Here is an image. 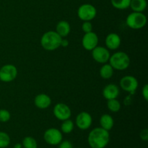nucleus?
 <instances>
[{
  "label": "nucleus",
  "instance_id": "obj_31",
  "mask_svg": "<svg viewBox=\"0 0 148 148\" xmlns=\"http://www.w3.org/2000/svg\"><path fill=\"white\" fill-rule=\"evenodd\" d=\"M22 147H23L22 144H20V143H17L16 145H14V147L13 148H22Z\"/></svg>",
  "mask_w": 148,
  "mask_h": 148
},
{
  "label": "nucleus",
  "instance_id": "obj_12",
  "mask_svg": "<svg viewBox=\"0 0 148 148\" xmlns=\"http://www.w3.org/2000/svg\"><path fill=\"white\" fill-rule=\"evenodd\" d=\"M98 41L99 39L98 35L93 31H91L85 33L82 39V45L85 50L92 51L98 46Z\"/></svg>",
  "mask_w": 148,
  "mask_h": 148
},
{
  "label": "nucleus",
  "instance_id": "obj_27",
  "mask_svg": "<svg viewBox=\"0 0 148 148\" xmlns=\"http://www.w3.org/2000/svg\"><path fill=\"white\" fill-rule=\"evenodd\" d=\"M59 148H73V147L71 142H69V140H64L59 143Z\"/></svg>",
  "mask_w": 148,
  "mask_h": 148
},
{
  "label": "nucleus",
  "instance_id": "obj_16",
  "mask_svg": "<svg viewBox=\"0 0 148 148\" xmlns=\"http://www.w3.org/2000/svg\"><path fill=\"white\" fill-rule=\"evenodd\" d=\"M55 31L62 38L66 37L70 33L71 27L69 23L66 20H61L56 24Z\"/></svg>",
  "mask_w": 148,
  "mask_h": 148
},
{
  "label": "nucleus",
  "instance_id": "obj_9",
  "mask_svg": "<svg viewBox=\"0 0 148 148\" xmlns=\"http://www.w3.org/2000/svg\"><path fill=\"white\" fill-rule=\"evenodd\" d=\"M92 56L94 60L99 64L108 63L109 61L111 53L106 47L97 46L92 51Z\"/></svg>",
  "mask_w": 148,
  "mask_h": 148
},
{
  "label": "nucleus",
  "instance_id": "obj_14",
  "mask_svg": "<svg viewBox=\"0 0 148 148\" xmlns=\"http://www.w3.org/2000/svg\"><path fill=\"white\" fill-rule=\"evenodd\" d=\"M119 93L120 90L118 85L113 83L108 84V85H106L102 91L103 96L104 98L106 99L107 101H108V100L117 98L119 95Z\"/></svg>",
  "mask_w": 148,
  "mask_h": 148
},
{
  "label": "nucleus",
  "instance_id": "obj_11",
  "mask_svg": "<svg viewBox=\"0 0 148 148\" xmlns=\"http://www.w3.org/2000/svg\"><path fill=\"white\" fill-rule=\"evenodd\" d=\"M76 126L81 130H87L92 124V116L86 111H82L77 114L75 119Z\"/></svg>",
  "mask_w": 148,
  "mask_h": 148
},
{
  "label": "nucleus",
  "instance_id": "obj_25",
  "mask_svg": "<svg viewBox=\"0 0 148 148\" xmlns=\"http://www.w3.org/2000/svg\"><path fill=\"white\" fill-rule=\"evenodd\" d=\"M11 119V114L6 109H0V122L5 123Z\"/></svg>",
  "mask_w": 148,
  "mask_h": 148
},
{
  "label": "nucleus",
  "instance_id": "obj_21",
  "mask_svg": "<svg viewBox=\"0 0 148 148\" xmlns=\"http://www.w3.org/2000/svg\"><path fill=\"white\" fill-rule=\"evenodd\" d=\"M75 127L74 122L69 119L62 121V124H61V132L64 134H69L72 132Z\"/></svg>",
  "mask_w": 148,
  "mask_h": 148
},
{
  "label": "nucleus",
  "instance_id": "obj_15",
  "mask_svg": "<svg viewBox=\"0 0 148 148\" xmlns=\"http://www.w3.org/2000/svg\"><path fill=\"white\" fill-rule=\"evenodd\" d=\"M34 104L39 109H46L51 104V98L47 94H38L35 97Z\"/></svg>",
  "mask_w": 148,
  "mask_h": 148
},
{
  "label": "nucleus",
  "instance_id": "obj_7",
  "mask_svg": "<svg viewBox=\"0 0 148 148\" xmlns=\"http://www.w3.org/2000/svg\"><path fill=\"white\" fill-rule=\"evenodd\" d=\"M120 87L123 90L129 92L131 95L135 93L138 88L139 82L137 78L132 75H126L120 80Z\"/></svg>",
  "mask_w": 148,
  "mask_h": 148
},
{
  "label": "nucleus",
  "instance_id": "obj_3",
  "mask_svg": "<svg viewBox=\"0 0 148 148\" xmlns=\"http://www.w3.org/2000/svg\"><path fill=\"white\" fill-rule=\"evenodd\" d=\"M108 62L114 69L123 71L130 66L131 59L129 55L125 52L117 51L114 54L111 55Z\"/></svg>",
  "mask_w": 148,
  "mask_h": 148
},
{
  "label": "nucleus",
  "instance_id": "obj_10",
  "mask_svg": "<svg viewBox=\"0 0 148 148\" xmlns=\"http://www.w3.org/2000/svg\"><path fill=\"white\" fill-rule=\"evenodd\" d=\"M53 114L57 119L62 121L70 119L72 111L66 104L64 103H59L53 107Z\"/></svg>",
  "mask_w": 148,
  "mask_h": 148
},
{
  "label": "nucleus",
  "instance_id": "obj_30",
  "mask_svg": "<svg viewBox=\"0 0 148 148\" xmlns=\"http://www.w3.org/2000/svg\"><path fill=\"white\" fill-rule=\"evenodd\" d=\"M68 45H69V41H68V40L62 38V40H61L60 46H62V47L65 48V47H67Z\"/></svg>",
  "mask_w": 148,
  "mask_h": 148
},
{
  "label": "nucleus",
  "instance_id": "obj_5",
  "mask_svg": "<svg viewBox=\"0 0 148 148\" xmlns=\"http://www.w3.org/2000/svg\"><path fill=\"white\" fill-rule=\"evenodd\" d=\"M97 15V10L91 4H83L77 10V16L82 21H91Z\"/></svg>",
  "mask_w": 148,
  "mask_h": 148
},
{
  "label": "nucleus",
  "instance_id": "obj_20",
  "mask_svg": "<svg viewBox=\"0 0 148 148\" xmlns=\"http://www.w3.org/2000/svg\"><path fill=\"white\" fill-rule=\"evenodd\" d=\"M131 0H111V3L114 8L123 10L129 8Z\"/></svg>",
  "mask_w": 148,
  "mask_h": 148
},
{
  "label": "nucleus",
  "instance_id": "obj_22",
  "mask_svg": "<svg viewBox=\"0 0 148 148\" xmlns=\"http://www.w3.org/2000/svg\"><path fill=\"white\" fill-rule=\"evenodd\" d=\"M107 107L110 111L113 113H116L121 109V103L117 100V98L108 100L107 101Z\"/></svg>",
  "mask_w": 148,
  "mask_h": 148
},
{
  "label": "nucleus",
  "instance_id": "obj_17",
  "mask_svg": "<svg viewBox=\"0 0 148 148\" xmlns=\"http://www.w3.org/2000/svg\"><path fill=\"white\" fill-rule=\"evenodd\" d=\"M100 125H101V128L104 129V130H107V131H110L114 127V119L109 114H103L100 118Z\"/></svg>",
  "mask_w": 148,
  "mask_h": 148
},
{
  "label": "nucleus",
  "instance_id": "obj_19",
  "mask_svg": "<svg viewBox=\"0 0 148 148\" xmlns=\"http://www.w3.org/2000/svg\"><path fill=\"white\" fill-rule=\"evenodd\" d=\"M114 68L111 66L110 64L108 63L103 64L99 71L100 76L104 79H108L112 77L113 75H114Z\"/></svg>",
  "mask_w": 148,
  "mask_h": 148
},
{
  "label": "nucleus",
  "instance_id": "obj_26",
  "mask_svg": "<svg viewBox=\"0 0 148 148\" xmlns=\"http://www.w3.org/2000/svg\"><path fill=\"white\" fill-rule=\"evenodd\" d=\"M82 30L85 33L92 31V25L90 21H83L82 24Z\"/></svg>",
  "mask_w": 148,
  "mask_h": 148
},
{
  "label": "nucleus",
  "instance_id": "obj_1",
  "mask_svg": "<svg viewBox=\"0 0 148 148\" xmlns=\"http://www.w3.org/2000/svg\"><path fill=\"white\" fill-rule=\"evenodd\" d=\"M110 140L108 131L100 127L91 130L88 137V143L91 148H105Z\"/></svg>",
  "mask_w": 148,
  "mask_h": 148
},
{
  "label": "nucleus",
  "instance_id": "obj_24",
  "mask_svg": "<svg viewBox=\"0 0 148 148\" xmlns=\"http://www.w3.org/2000/svg\"><path fill=\"white\" fill-rule=\"evenodd\" d=\"M10 143V137L7 133L0 131V148H6Z\"/></svg>",
  "mask_w": 148,
  "mask_h": 148
},
{
  "label": "nucleus",
  "instance_id": "obj_8",
  "mask_svg": "<svg viewBox=\"0 0 148 148\" xmlns=\"http://www.w3.org/2000/svg\"><path fill=\"white\" fill-rule=\"evenodd\" d=\"M43 139L50 145H58L63 139L62 132L56 128H49L44 132Z\"/></svg>",
  "mask_w": 148,
  "mask_h": 148
},
{
  "label": "nucleus",
  "instance_id": "obj_23",
  "mask_svg": "<svg viewBox=\"0 0 148 148\" xmlns=\"http://www.w3.org/2000/svg\"><path fill=\"white\" fill-rule=\"evenodd\" d=\"M22 145L24 148H37L38 144L36 140L32 137H25L23 140Z\"/></svg>",
  "mask_w": 148,
  "mask_h": 148
},
{
  "label": "nucleus",
  "instance_id": "obj_29",
  "mask_svg": "<svg viewBox=\"0 0 148 148\" xmlns=\"http://www.w3.org/2000/svg\"><path fill=\"white\" fill-rule=\"evenodd\" d=\"M142 95L146 101H148V85L145 84L142 90Z\"/></svg>",
  "mask_w": 148,
  "mask_h": 148
},
{
  "label": "nucleus",
  "instance_id": "obj_2",
  "mask_svg": "<svg viewBox=\"0 0 148 148\" xmlns=\"http://www.w3.org/2000/svg\"><path fill=\"white\" fill-rule=\"evenodd\" d=\"M62 38L54 30L46 32L40 38V45L46 51H52L60 47Z\"/></svg>",
  "mask_w": 148,
  "mask_h": 148
},
{
  "label": "nucleus",
  "instance_id": "obj_6",
  "mask_svg": "<svg viewBox=\"0 0 148 148\" xmlns=\"http://www.w3.org/2000/svg\"><path fill=\"white\" fill-rule=\"evenodd\" d=\"M18 74L17 67L13 64H5L0 68V80L10 82L16 79Z\"/></svg>",
  "mask_w": 148,
  "mask_h": 148
},
{
  "label": "nucleus",
  "instance_id": "obj_18",
  "mask_svg": "<svg viewBox=\"0 0 148 148\" xmlns=\"http://www.w3.org/2000/svg\"><path fill=\"white\" fill-rule=\"evenodd\" d=\"M147 5L146 0H131L130 7L133 12H143L147 8Z\"/></svg>",
  "mask_w": 148,
  "mask_h": 148
},
{
  "label": "nucleus",
  "instance_id": "obj_4",
  "mask_svg": "<svg viewBox=\"0 0 148 148\" xmlns=\"http://www.w3.org/2000/svg\"><path fill=\"white\" fill-rule=\"evenodd\" d=\"M127 26L133 30H140L143 28L147 24V17L143 12H132L126 19Z\"/></svg>",
  "mask_w": 148,
  "mask_h": 148
},
{
  "label": "nucleus",
  "instance_id": "obj_28",
  "mask_svg": "<svg viewBox=\"0 0 148 148\" xmlns=\"http://www.w3.org/2000/svg\"><path fill=\"white\" fill-rule=\"evenodd\" d=\"M140 139L143 141H147L148 140V130L147 129H144L141 131L140 134Z\"/></svg>",
  "mask_w": 148,
  "mask_h": 148
},
{
  "label": "nucleus",
  "instance_id": "obj_13",
  "mask_svg": "<svg viewBox=\"0 0 148 148\" xmlns=\"http://www.w3.org/2000/svg\"><path fill=\"white\" fill-rule=\"evenodd\" d=\"M121 37L117 33H111L106 37L105 44L106 47L108 50H116L121 46Z\"/></svg>",
  "mask_w": 148,
  "mask_h": 148
}]
</instances>
